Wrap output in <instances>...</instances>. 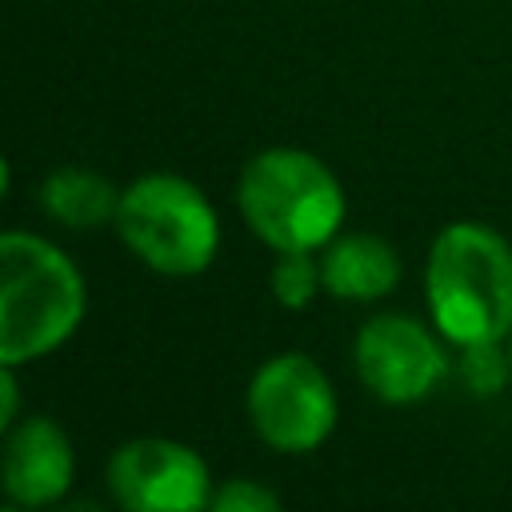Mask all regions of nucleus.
<instances>
[{
  "label": "nucleus",
  "instance_id": "obj_3",
  "mask_svg": "<svg viewBox=\"0 0 512 512\" xmlns=\"http://www.w3.org/2000/svg\"><path fill=\"white\" fill-rule=\"evenodd\" d=\"M244 224L272 252H320L340 236L348 200L332 168L304 148L256 152L236 184Z\"/></svg>",
  "mask_w": 512,
  "mask_h": 512
},
{
  "label": "nucleus",
  "instance_id": "obj_14",
  "mask_svg": "<svg viewBox=\"0 0 512 512\" xmlns=\"http://www.w3.org/2000/svg\"><path fill=\"white\" fill-rule=\"evenodd\" d=\"M0 396H4V408H0V428L8 432L16 424V368L0 364Z\"/></svg>",
  "mask_w": 512,
  "mask_h": 512
},
{
  "label": "nucleus",
  "instance_id": "obj_12",
  "mask_svg": "<svg viewBox=\"0 0 512 512\" xmlns=\"http://www.w3.org/2000/svg\"><path fill=\"white\" fill-rule=\"evenodd\" d=\"M508 372H512V356L500 348V340L460 348V376H464V384L472 392H480V396L500 392L504 380H508Z\"/></svg>",
  "mask_w": 512,
  "mask_h": 512
},
{
  "label": "nucleus",
  "instance_id": "obj_16",
  "mask_svg": "<svg viewBox=\"0 0 512 512\" xmlns=\"http://www.w3.org/2000/svg\"><path fill=\"white\" fill-rule=\"evenodd\" d=\"M4 512H32V508H20V504H8Z\"/></svg>",
  "mask_w": 512,
  "mask_h": 512
},
{
  "label": "nucleus",
  "instance_id": "obj_4",
  "mask_svg": "<svg viewBox=\"0 0 512 512\" xmlns=\"http://www.w3.org/2000/svg\"><path fill=\"white\" fill-rule=\"evenodd\" d=\"M116 232L128 252L164 276H196L220 252L212 200L176 172H148L120 192Z\"/></svg>",
  "mask_w": 512,
  "mask_h": 512
},
{
  "label": "nucleus",
  "instance_id": "obj_1",
  "mask_svg": "<svg viewBox=\"0 0 512 512\" xmlns=\"http://www.w3.org/2000/svg\"><path fill=\"white\" fill-rule=\"evenodd\" d=\"M428 312L436 332L456 344H488L512 336V244L476 220L436 232L424 268Z\"/></svg>",
  "mask_w": 512,
  "mask_h": 512
},
{
  "label": "nucleus",
  "instance_id": "obj_13",
  "mask_svg": "<svg viewBox=\"0 0 512 512\" xmlns=\"http://www.w3.org/2000/svg\"><path fill=\"white\" fill-rule=\"evenodd\" d=\"M208 512H284V504L268 484L236 476V480H228V484H220L212 492Z\"/></svg>",
  "mask_w": 512,
  "mask_h": 512
},
{
  "label": "nucleus",
  "instance_id": "obj_10",
  "mask_svg": "<svg viewBox=\"0 0 512 512\" xmlns=\"http://www.w3.org/2000/svg\"><path fill=\"white\" fill-rule=\"evenodd\" d=\"M40 204L56 224L84 232V228L116 224L120 188L92 168H56L40 184Z\"/></svg>",
  "mask_w": 512,
  "mask_h": 512
},
{
  "label": "nucleus",
  "instance_id": "obj_6",
  "mask_svg": "<svg viewBox=\"0 0 512 512\" xmlns=\"http://www.w3.org/2000/svg\"><path fill=\"white\" fill-rule=\"evenodd\" d=\"M108 492L124 512H208L216 488L196 448L168 436H136L112 452Z\"/></svg>",
  "mask_w": 512,
  "mask_h": 512
},
{
  "label": "nucleus",
  "instance_id": "obj_15",
  "mask_svg": "<svg viewBox=\"0 0 512 512\" xmlns=\"http://www.w3.org/2000/svg\"><path fill=\"white\" fill-rule=\"evenodd\" d=\"M52 512H104V508L92 500H60V504H52Z\"/></svg>",
  "mask_w": 512,
  "mask_h": 512
},
{
  "label": "nucleus",
  "instance_id": "obj_9",
  "mask_svg": "<svg viewBox=\"0 0 512 512\" xmlns=\"http://www.w3.org/2000/svg\"><path fill=\"white\" fill-rule=\"evenodd\" d=\"M320 272L336 300H380L400 284V256L372 232H348L324 248Z\"/></svg>",
  "mask_w": 512,
  "mask_h": 512
},
{
  "label": "nucleus",
  "instance_id": "obj_8",
  "mask_svg": "<svg viewBox=\"0 0 512 512\" xmlns=\"http://www.w3.org/2000/svg\"><path fill=\"white\" fill-rule=\"evenodd\" d=\"M76 472L68 432L48 416H24L4 440V492L20 508H52Z\"/></svg>",
  "mask_w": 512,
  "mask_h": 512
},
{
  "label": "nucleus",
  "instance_id": "obj_7",
  "mask_svg": "<svg viewBox=\"0 0 512 512\" xmlns=\"http://www.w3.org/2000/svg\"><path fill=\"white\" fill-rule=\"evenodd\" d=\"M356 376L384 404H416L436 392L448 376L444 344L412 316L384 312L360 324L356 332Z\"/></svg>",
  "mask_w": 512,
  "mask_h": 512
},
{
  "label": "nucleus",
  "instance_id": "obj_5",
  "mask_svg": "<svg viewBox=\"0 0 512 512\" xmlns=\"http://www.w3.org/2000/svg\"><path fill=\"white\" fill-rule=\"evenodd\" d=\"M248 420L256 436L288 456L320 448L336 428V392L328 372L304 352H280L248 380Z\"/></svg>",
  "mask_w": 512,
  "mask_h": 512
},
{
  "label": "nucleus",
  "instance_id": "obj_2",
  "mask_svg": "<svg viewBox=\"0 0 512 512\" xmlns=\"http://www.w3.org/2000/svg\"><path fill=\"white\" fill-rule=\"evenodd\" d=\"M84 276L36 232L0 236V364L20 368L56 352L84 320Z\"/></svg>",
  "mask_w": 512,
  "mask_h": 512
},
{
  "label": "nucleus",
  "instance_id": "obj_11",
  "mask_svg": "<svg viewBox=\"0 0 512 512\" xmlns=\"http://www.w3.org/2000/svg\"><path fill=\"white\" fill-rule=\"evenodd\" d=\"M320 288H324V272L316 252H276L272 296L280 308H308Z\"/></svg>",
  "mask_w": 512,
  "mask_h": 512
},
{
  "label": "nucleus",
  "instance_id": "obj_17",
  "mask_svg": "<svg viewBox=\"0 0 512 512\" xmlns=\"http://www.w3.org/2000/svg\"><path fill=\"white\" fill-rule=\"evenodd\" d=\"M508 356H512V336H508Z\"/></svg>",
  "mask_w": 512,
  "mask_h": 512
}]
</instances>
